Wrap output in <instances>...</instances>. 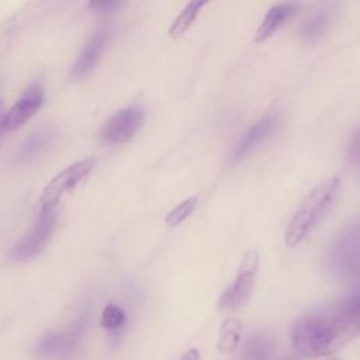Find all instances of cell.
<instances>
[{"mask_svg":"<svg viewBox=\"0 0 360 360\" xmlns=\"http://www.w3.org/2000/svg\"><path fill=\"white\" fill-rule=\"evenodd\" d=\"M90 6L93 8H96V11L108 13V11H112L114 8H117L120 6V3L118 1H94Z\"/></svg>","mask_w":360,"mask_h":360,"instance_id":"cell-21","label":"cell"},{"mask_svg":"<svg viewBox=\"0 0 360 360\" xmlns=\"http://www.w3.org/2000/svg\"><path fill=\"white\" fill-rule=\"evenodd\" d=\"M360 332L359 294L305 314L291 328V343L304 357H325L352 342Z\"/></svg>","mask_w":360,"mask_h":360,"instance_id":"cell-1","label":"cell"},{"mask_svg":"<svg viewBox=\"0 0 360 360\" xmlns=\"http://www.w3.org/2000/svg\"><path fill=\"white\" fill-rule=\"evenodd\" d=\"M349 159L353 160L354 165H357V160H359V135H357V131H354L352 139L349 141Z\"/></svg>","mask_w":360,"mask_h":360,"instance_id":"cell-20","label":"cell"},{"mask_svg":"<svg viewBox=\"0 0 360 360\" xmlns=\"http://www.w3.org/2000/svg\"><path fill=\"white\" fill-rule=\"evenodd\" d=\"M297 8H298L297 3H281L269 8L260 25L256 30L255 41L263 42L269 39L291 15L295 14Z\"/></svg>","mask_w":360,"mask_h":360,"instance_id":"cell-12","label":"cell"},{"mask_svg":"<svg viewBox=\"0 0 360 360\" xmlns=\"http://www.w3.org/2000/svg\"><path fill=\"white\" fill-rule=\"evenodd\" d=\"M4 104H3V100L0 98V141H1V132H3V118H4Z\"/></svg>","mask_w":360,"mask_h":360,"instance_id":"cell-23","label":"cell"},{"mask_svg":"<svg viewBox=\"0 0 360 360\" xmlns=\"http://www.w3.org/2000/svg\"><path fill=\"white\" fill-rule=\"evenodd\" d=\"M207 1H188L184 8L180 11V14L174 18L173 24L169 28V35L172 38L181 37L194 22V20L198 15V11L201 7H204Z\"/></svg>","mask_w":360,"mask_h":360,"instance_id":"cell-17","label":"cell"},{"mask_svg":"<svg viewBox=\"0 0 360 360\" xmlns=\"http://www.w3.org/2000/svg\"><path fill=\"white\" fill-rule=\"evenodd\" d=\"M143 120V110L139 105H129L118 110L100 131V138L111 145L129 141L139 129Z\"/></svg>","mask_w":360,"mask_h":360,"instance_id":"cell-7","label":"cell"},{"mask_svg":"<svg viewBox=\"0 0 360 360\" xmlns=\"http://www.w3.org/2000/svg\"><path fill=\"white\" fill-rule=\"evenodd\" d=\"M242 322L236 318H228L221 323L218 336V350L221 353H232L236 350L242 338Z\"/></svg>","mask_w":360,"mask_h":360,"instance_id":"cell-15","label":"cell"},{"mask_svg":"<svg viewBox=\"0 0 360 360\" xmlns=\"http://www.w3.org/2000/svg\"><path fill=\"white\" fill-rule=\"evenodd\" d=\"M44 103V89L39 83H32L22 96L6 111L3 131H14L32 118Z\"/></svg>","mask_w":360,"mask_h":360,"instance_id":"cell-9","label":"cell"},{"mask_svg":"<svg viewBox=\"0 0 360 360\" xmlns=\"http://www.w3.org/2000/svg\"><path fill=\"white\" fill-rule=\"evenodd\" d=\"M55 210H41L30 233L21 238L11 248L8 257L13 262H25L37 256L49 240L55 226Z\"/></svg>","mask_w":360,"mask_h":360,"instance_id":"cell-6","label":"cell"},{"mask_svg":"<svg viewBox=\"0 0 360 360\" xmlns=\"http://www.w3.org/2000/svg\"><path fill=\"white\" fill-rule=\"evenodd\" d=\"M125 322V312L115 304H108L104 307L100 325L107 330H118Z\"/></svg>","mask_w":360,"mask_h":360,"instance_id":"cell-19","label":"cell"},{"mask_svg":"<svg viewBox=\"0 0 360 360\" xmlns=\"http://www.w3.org/2000/svg\"><path fill=\"white\" fill-rule=\"evenodd\" d=\"M93 167L94 160L86 158L69 165L52 177L41 194V210H55L60 198L73 190L93 170Z\"/></svg>","mask_w":360,"mask_h":360,"instance_id":"cell-5","label":"cell"},{"mask_svg":"<svg viewBox=\"0 0 360 360\" xmlns=\"http://www.w3.org/2000/svg\"><path fill=\"white\" fill-rule=\"evenodd\" d=\"M55 132L48 128H39L30 134L18 146L15 152V162L17 163H25L32 159H35L38 155H41L53 141Z\"/></svg>","mask_w":360,"mask_h":360,"instance_id":"cell-13","label":"cell"},{"mask_svg":"<svg viewBox=\"0 0 360 360\" xmlns=\"http://www.w3.org/2000/svg\"><path fill=\"white\" fill-rule=\"evenodd\" d=\"M107 41H108V32L105 30H100L91 35V38L86 42V45L83 46L82 52L79 53V56L76 58L72 66V70H70L72 79L80 80L94 69L107 45Z\"/></svg>","mask_w":360,"mask_h":360,"instance_id":"cell-11","label":"cell"},{"mask_svg":"<svg viewBox=\"0 0 360 360\" xmlns=\"http://www.w3.org/2000/svg\"><path fill=\"white\" fill-rule=\"evenodd\" d=\"M274 339L266 332H256L250 335L242 347L243 360H266L274 350Z\"/></svg>","mask_w":360,"mask_h":360,"instance_id":"cell-14","label":"cell"},{"mask_svg":"<svg viewBox=\"0 0 360 360\" xmlns=\"http://www.w3.org/2000/svg\"><path fill=\"white\" fill-rule=\"evenodd\" d=\"M179 360H200V352L195 347L188 349Z\"/></svg>","mask_w":360,"mask_h":360,"instance_id":"cell-22","label":"cell"},{"mask_svg":"<svg viewBox=\"0 0 360 360\" xmlns=\"http://www.w3.org/2000/svg\"><path fill=\"white\" fill-rule=\"evenodd\" d=\"M87 323V316H80L68 330L45 335L37 345V354L42 359H56L72 353L80 342Z\"/></svg>","mask_w":360,"mask_h":360,"instance_id":"cell-8","label":"cell"},{"mask_svg":"<svg viewBox=\"0 0 360 360\" xmlns=\"http://www.w3.org/2000/svg\"><path fill=\"white\" fill-rule=\"evenodd\" d=\"M360 231L359 221L349 222L330 242L326 252V267L338 278H349L359 273Z\"/></svg>","mask_w":360,"mask_h":360,"instance_id":"cell-3","label":"cell"},{"mask_svg":"<svg viewBox=\"0 0 360 360\" xmlns=\"http://www.w3.org/2000/svg\"><path fill=\"white\" fill-rule=\"evenodd\" d=\"M257 267H259L257 250H250L245 253L235 280L226 290H224V292L218 300V309L236 311L249 301L255 287Z\"/></svg>","mask_w":360,"mask_h":360,"instance_id":"cell-4","label":"cell"},{"mask_svg":"<svg viewBox=\"0 0 360 360\" xmlns=\"http://www.w3.org/2000/svg\"><path fill=\"white\" fill-rule=\"evenodd\" d=\"M277 125H278V114L276 111H270V112L264 114L260 120H257L242 135L240 141L238 142V145L235 148V152H233V160L242 159L252 149H255L264 139H267L274 132Z\"/></svg>","mask_w":360,"mask_h":360,"instance_id":"cell-10","label":"cell"},{"mask_svg":"<svg viewBox=\"0 0 360 360\" xmlns=\"http://www.w3.org/2000/svg\"><path fill=\"white\" fill-rule=\"evenodd\" d=\"M330 24V15L329 13L319 11L314 15H311L300 28V37L305 42H316L321 39L325 32L328 31Z\"/></svg>","mask_w":360,"mask_h":360,"instance_id":"cell-16","label":"cell"},{"mask_svg":"<svg viewBox=\"0 0 360 360\" xmlns=\"http://www.w3.org/2000/svg\"><path fill=\"white\" fill-rule=\"evenodd\" d=\"M339 191V179L330 177L318 184L300 204L285 228V245L294 248L301 243L329 212Z\"/></svg>","mask_w":360,"mask_h":360,"instance_id":"cell-2","label":"cell"},{"mask_svg":"<svg viewBox=\"0 0 360 360\" xmlns=\"http://www.w3.org/2000/svg\"><path fill=\"white\" fill-rule=\"evenodd\" d=\"M197 202H198L197 195H191V197L186 198L179 205H176L172 211L167 212V215L165 218V224L167 226H176V225L181 224L186 218H188L194 212Z\"/></svg>","mask_w":360,"mask_h":360,"instance_id":"cell-18","label":"cell"}]
</instances>
